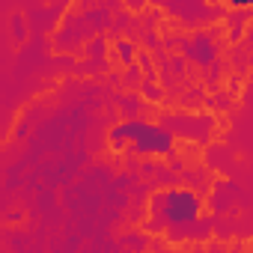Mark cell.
Returning a JSON list of instances; mask_svg holds the SVG:
<instances>
[{"mask_svg":"<svg viewBox=\"0 0 253 253\" xmlns=\"http://www.w3.org/2000/svg\"><path fill=\"white\" fill-rule=\"evenodd\" d=\"M110 143L113 149L131 146L140 155H173L176 149V137L155 122H143V119H125L116 128H110Z\"/></svg>","mask_w":253,"mask_h":253,"instance_id":"obj_1","label":"cell"},{"mask_svg":"<svg viewBox=\"0 0 253 253\" xmlns=\"http://www.w3.org/2000/svg\"><path fill=\"white\" fill-rule=\"evenodd\" d=\"M24 33H27L24 30V18L21 15H12V36L15 39H24Z\"/></svg>","mask_w":253,"mask_h":253,"instance_id":"obj_5","label":"cell"},{"mask_svg":"<svg viewBox=\"0 0 253 253\" xmlns=\"http://www.w3.org/2000/svg\"><path fill=\"white\" fill-rule=\"evenodd\" d=\"M185 54H188L194 63L206 66V63H211V60H214L217 48H214V39H211L209 33H197V36H194V39L185 45Z\"/></svg>","mask_w":253,"mask_h":253,"instance_id":"obj_3","label":"cell"},{"mask_svg":"<svg viewBox=\"0 0 253 253\" xmlns=\"http://www.w3.org/2000/svg\"><path fill=\"white\" fill-rule=\"evenodd\" d=\"M116 57H119L125 66H131V63H134V45H131V42H119V45H116Z\"/></svg>","mask_w":253,"mask_h":253,"instance_id":"obj_4","label":"cell"},{"mask_svg":"<svg viewBox=\"0 0 253 253\" xmlns=\"http://www.w3.org/2000/svg\"><path fill=\"white\" fill-rule=\"evenodd\" d=\"M152 229H188L194 223H200V211H203V200L188 191V188H167L161 194L152 197Z\"/></svg>","mask_w":253,"mask_h":253,"instance_id":"obj_2","label":"cell"}]
</instances>
